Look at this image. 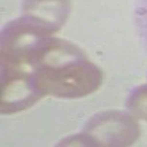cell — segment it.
Listing matches in <instances>:
<instances>
[{"mask_svg":"<svg viewBox=\"0 0 147 147\" xmlns=\"http://www.w3.org/2000/svg\"><path fill=\"white\" fill-rule=\"evenodd\" d=\"M44 94L27 69L2 66V94L0 110L3 115L22 112L35 105Z\"/></svg>","mask_w":147,"mask_h":147,"instance_id":"277c9868","label":"cell"},{"mask_svg":"<svg viewBox=\"0 0 147 147\" xmlns=\"http://www.w3.org/2000/svg\"><path fill=\"white\" fill-rule=\"evenodd\" d=\"M85 136L91 146L127 147L140 137V125L134 115L121 110H105L93 115L84 125Z\"/></svg>","mask_w":147,"mask_h":147,"instance_id":"3957f363","label":"cell"},{"mask_svg":"<svg viewBox=\"0 0 147 147\" xmlns=\"http://www.w3.org/2000/svg\"><path fill=\"white\" fill-rule=\"evenodd\" d=\"M127 106L136 118L147 121V84L140 85L129 94Z\"/></svg>","mask_w":147,"mask_h":147,"instance_id":"8992f818","label":"cell"},{"mask_svg":"<svg viewBox=\"0 0 147 147\" xmlns=\"http://www.w3.org/2000/svg\"><path fill=\"white\" fill-rule=\"evenodd\" d=\"M71 9V0H24L22 16L53 35L66 24Z\"/></svg>","mask_w":147,"mask_h":147,"instance_id":"5b68a950","label":"cell"},{"mask_svg":"<svg viewBox=\"0 0 147 147\" xmlns=\"http://www.w3.org/2000/svg\"><path fill=\"white\" fill-rule=\"evenodd\" d=\"M49 35L52 34H47L25 16L7 22L2 31V66L28 71Z\"/></svg>","mask_w":147,"mask_h":147,"instance_id":"7a4b0ae2","label":"cell"},{"mask_svg":"<svg viewBox=\"0 0 147 147\" xmlns=\"http://www.w3.org/2000/svg\"><path fill=\"white\" fill-rule=\"evenodd\" d=\"M30 72L44 96L59 99H81L90 96L99 90L103 82L102 69L87 57L57 68Z\"/></svg>","mask_w":147,"mask_h":147,"instance_id":"6da1fadb","label":"cell"}]
</instances>
